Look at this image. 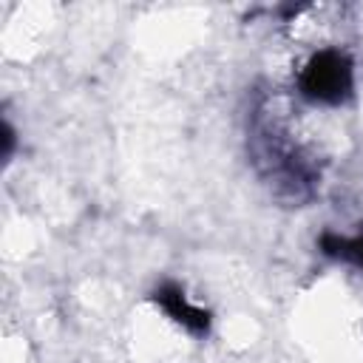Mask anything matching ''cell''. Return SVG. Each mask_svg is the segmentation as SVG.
I'll list each match as a JSON object with an SVG mask.
<instances>
[{
  "label": "cell",
  "instance_id": "1",
  "mask_svg": "<svg viewBox=\"0 0 363 363\" xmlns=\"http://www.w3.org/2000/svg\"><path fill=\"white\" fill-rule=\"evenodd\" d=\"M301 94L309 102L320 105H340L354 91V65L337 48H323L309 57L298 79Z\"/></svg>",
  "mask_w": 363,
  "mask_h": 363
},
{
  "label": "cell",
  "instance_id": "2",
  "mask_svg": "<svg viewBox=\"0 0 363 363\" xmlns=\"http://www.w3.org/2000/svg\"><path fill=\"white\" fill-rule=\"evenodd\" d=\"M153 301H156L179 326H184L190 335H199V337L207 335V329H210V312L201 309V306H193L179 284L164 281L162 286L153 289Z\"/></svg>",
  "mask_w": 363,
  "mask_h": 363
},
{
  "label": "cell",
  "instance_id": "3",
  "mask_svg": "<svg viewBox=\"0 0 363 363\" xmlns=\"http://www.w3.org/2000/svg\"><path fill=\"white\" fill-rule=\"evenodd\" d=\"M320 250L329 258H340V261H349V264L363 269V230L354 238H346V235H337V233H323L320 235Z\"/></svg>",
  "mask_w": 363,
  "mask_h": 363
},
{
  "label": "cell",
  "instance_id": "4",
  "mask_svg": "<svg viewBox=\"0 0 363 363\" xmlns=\"http://www.w3.org/2000/svg\"><path fill=\"white\" fill-rule=\"evenodd\" d=\"M11 150H14V130L9 122H3V162H9Z\"/></svg>",
  "mask_w": 363,
  "mask_h": 363
}]
</instances>
